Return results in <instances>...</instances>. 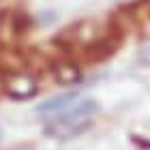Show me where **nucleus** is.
<instances>
[{"mask_svg": "<svg viewBox=\"0 0 150 150\" xmlns=\"http://www.w3.org/2000/svg\"><path fill=\"white\" fill-rule=\"evenodd\" d=\"M99 112V103L92 99H77L64 110L50 116L45 122V133L50 137L69 139L75 135L84 133L86 129L92 127V116Z\"/></svg>", "mask_w": 150, "mask_h": 150, "instance_id": "nucleus-1", "label": "nucleus"}, {"mask_svg": "<svg viewBox=\"0 0 150 150\" xmlns=\"http://www.w3.org/2000/svg\"><path fill=\"white\" fill-rule=\"evenodd\" d=\"M4 90L15 101H28L39 92V84L28 73H9L4 77Z\"/></svg>", "mask_w": 150, "mask_h": 150, "instance_id": "nucleus-2", "label": "nucleus"}, {"mask_svg": "<svg viewBox=\"0 0 150 150\" xmlns=\"http://www.w3.org/2000/svg\"><path fill=\"white\" fill-rule=\"evenodd\" d=\"M77 99H79L77 92H64V94H58V97H52V99L43 101V103L37 107V112L45 114V116H52V114H56L60 110H64L67 105H71L73 101H77Z\"/></svg>", "mask_w": 150, "mask_h": 150, "instance_id": "nucleus-3", "label": "nucleus"}, {"mask_svg": "<svg viewBox=\"0 0 150 150\" xmlns=\"http://www.w3.org/2000/svg\"><path fill=\"white\" fill-rule=\"evenodd\" d=\"M54 77H56V81H60V84L71 86V84L81 81V71L75 62H58L54 67Z\"/></svg>", "mask_w": 150, "mask_h": 150, "instance_id": "nucleus-4", "label": "nucleus"}, {"mask_svg": "<svg viewBox=\"0 0 150 150\" xmlns=\"http://www.w3.org/2000/svg\"><path fill=\"white\" fill-rule=\"evenodd\" d=\"M142 62H144L146 67H150V47H148L144 54H142Z\"/></svg>", "mask_w": 150, "mask_h": 150, "instance_id": "nucleus-5", "label": "nucleus"}, {"mask_svg": "<svg viewBox=\"0 0 150 150\" xmlns=\"http://www.w3.org/2000/svg\"><path fill=\"white\" fill-rule=\"evenodd\" d=\"M133 142H135V144H139V146H148V150H150V139H139V137H133Z\"/></svg>", "mask_w": 150, "mask_h": 150, "instance_id": "nucleus-6", "label": "nucleus"}, {"mask_svg": "<svg viewBox=\"0 0 150 150\" xmlns=\"http://www.w3.org/2000/svg\"><path fill=\"white\" fill-rule=\"evenodd\" d=\"M0 139H2V129H0Z\"/></svg>", "mask_w": 150, "mask_h": 150, "instance_id": "nucleus-7", "label": "nucleus"}]
</instances>
